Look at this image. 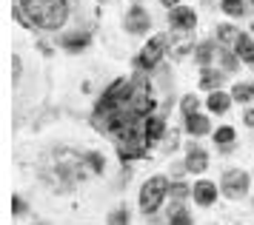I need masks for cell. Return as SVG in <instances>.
Listing matches in <instances>:
<instances>
[{"instance_id": "obj_4", "label": "cell", "mask_w": 254, "mask_h": 225, "mask_svg": "<svg viewBox=\"0 0 254 225\" xmlns=\"http://www.w3.org/2000/svg\"><path fill=\"white\" fill-rule=\"evenodd\" d=\"M223 194L229 197V200H240V197H246L249 194V174L240 169H231L223 174Z\"/></svg>"}, {"instance_id": "obj_22", "label": "cell", "mask_w": 254, "mask_h": 225, "mask_svg": "<svg viewBox=\"0 0 254 225\" xmlns=\"http://www.w3.org/2000/svg\"><path fill=\"white\" fill-rule=\"evenodd\" d=\"M169 225H191V214H189L186 208H174Z\"/></svg>"}, {"instance_id": "obj_14", "label": "cell", "mask_w": 254, "mask_h": 225, "mask_svg": "<svg viewBox=\"0 0 254 225\" xmlns=\"http://www.w3.org/2000/svg\"><path fill=\"white\" fill-rule=\"evenodd\" d=\"M86 46H89V34H69V37H63V49H66V52H71V55H74V52H83V49H86Z\"/></svg>"}, {"instance_id": "obj_20", "label": "cell", "mask_w": 254, "mask_h": 225, "mask_svg": "<svg viewBox=\"0 0 254 225\" xmlns=\"http://www.w3.org/2000/svg\"><path fill=\"white\" fill-rule=\"evenodd\" d=\"M220 6H223V11H226L229 17H243V11H246L243 0H223Z\"/></svg>"}, {"instance_id": "obj_31", "label": "cell", "mask_w": 254, "mask_h": 225, "mask_svg": "<svg viewBox=\"0 0 254 225\" xmlns=\"http://www.w3.org/2000/svg\"><path fill=\"white\" fill-rule=\"evenodd\" d=\"M174 148H177V131H169V140H166V151H174Z\"/></svg>"}, {"instance_id": "obj_6", "label": "cell", "mask_w": 254, "mask_h": 225, "mask_svg": "<svg viewBox=\"0 0 254 225\" xmlns=\"http://www.w3.org/2000/svg\"><path fill=\"white\" fill-rule=\"evenodd\" d=\"M149 26H151V17L143 6H131V9L126 11V17H123V29H126L128 34H143Z\"/></svg>"}, {"instance_id": "obj_27", "label": "cell", "mask_w": 254, "mask_h": 225, "mask_svg": "<svg viewBox=\"0 0 254 225\" xmlns=\"http://www.w3.org/2000/svg\"><path fill=\"white\" fill-rule=\"evenodd\" d=\"M86 157H89V166L94 169V174L106 169V160H103V154H94V151H92V154H86Z\"/></svg>"}, {"instance_id": "obj_10", "label": "cell", "mask_w": 254, "mask_h": 225, "mask_svg": "<svg viewBox=\"0 0 254 225\" xmlns=\"http://www.w3.org/2000/svg\"><path fill=\"white\" fill-rule=\"evenodd\" d=\"M186 131L191 137H206L211 131V123H208L206 114H186Z\"/></svg>"}, {"instance_id": "obj_2", "label": "cell", "mask_w": 254, "mask_h": 225, "mask_svg": "<svg viewBox=\"0 0 254 225\" xmlns=\"http://www.w3.org/2000/svg\"><path fill=\"white\" fill-rule=\"evenodd\" d=\"M169 185H172V182L166 180V177H160V174L143 182V188H140V211H143V214H154L163 205V200H166Z\"/></svg>"}, {"instance_id": "obj_11", "label": "cell", "mask_w": 254, "mask_h": 225, "mask_svg": "<svg viewBox=\"0 0 254 225\" xmlns=\"http://www.w3.org/2000/svg\"><path fill=\"white\" fill-rule=\"evenodd\" d=\"M206 106H208V112L211 114H226L229 112V106H231V97L226 94V91H211L208 100H206Z\"/></svg>"}, {"instance_id": "obj_32", "label": "cell", "mask_w": 254, "mask_h": 225, "mask_svg": "<svg viewBox=\"0 0 254 225\" xmlns=\"http://www.w3.org/2000/svg\"><path fill=\"white\" fill-rule=\"evenodd\" d=\"M243 120H246V125H252V128H254V109H246Z\"/></svg>"}, {"instance_id": "obj_37", "label": "cell", "mask_w": 254, "mask_h": 225, "mask_svg": "<svg viewBox=\"0 0 254 225\" xmlns=\"http://www.w3.org/2000/svg\"><path fill=\"white\" fill-rule=\"evenodd\" d=\"M252 3H254V0H252Z\"/></svg>"}, {"instance_id": "obj_5", "label": "cell", "mask_w": 254, "mask_h": 225, "mask_svg": "<svg viewBox=\"0 0 254 225\" xmlns=\"http://www.w3.org/2000/svg\"><path fill=\"white\" fill-rule=\"evenodd\" d=\"M149 146H151V140L149 137H128V140H120L117 143V154H120V160L123 163H128V160H137L143 157V154H149Z\"/></svg>"}, {"instance_id": "obj_25", "label": "cell", "mask_w": 254, "mask_h": 225, "mask_svg": "<svg viewBox=\"0 0 254 225\" xmlns=\"http://www.w3.org/2000/svg\"><path fill=\"white\" fill-rule=\"evenodd\" d=\"M189 52H191V40H189V37L174 40V46H172V55L174 57H183V55H189Z\"/></svg>"}, {"instance_id": "obj_3", "label": "cell", "mask_w": 254, "mask_h": 225, "mask_svg": "<svg viewBox=\"0 0 254 225\" xmlns=\"http://www.w3.org/2000/svg\"><path fill=\"white\" fill-rule=\"evenodd\" d=\"M166 43H169L166 34H154L149 43H146V49L137 55V68L140 71H149V68H154L157 63H160L163 55H166Z\"/></svg>"}, {"instance_id": "obj_35", "label": "cell", "mask_w": 254, "mask_h": 225, "mask_svg": "<svg viewBox=\"0 0 254 225\" xmlns=\"http://www.w3.org/2000/svg\"><path fill=\"white\" fill-rule=\"evenodd\" d=\"M252 32H254V23H252Z\"/></svg>"}, {"instance_id": "obj_15", "label": "cell", "mask_w": 254, "mask_h": 225, "mask_svg": "<svg viewBox=\"0 0 254 225\" xmlns=\"http://www.w3.org/2000/svg\"><path fill=\"white\" fill-rule=\"evenodd\" d=\"M217 37H220V43L226 46V49H234V43H237L240 32H237L234 26H229V23H223V26L217 29Z\"/></svg>"}, {"instance_id": "obj_18", "label": "cell", "mask_w": 254, "mask_h": 225, "mask_svg": "<svg viewBox=\"0 0 254 225\" xmlns=\"http://www.w3.org/2000/svg\"><path fill=\"white\" fill-rule=\"evenodd\" d=\"M214 143L217 146H231L234 143V128L231 125H220L217 131H214Z\"/></svg>"}, {"instance_id": "obj_12", "label": "cell", "mask_w": 254, "mask_h": 225, "mask_svg": "<svg viewBox=\"0 0 254 225\" xmlns=\"http://www.w3.org/2000/svg\"><path fill=\"white\" fill-rule=\"evenodd\" d=\"M234 52H237L240 60L252 63V60H254V40H252V34H240V37H237V43H234Z\"/></svg>"}, {"instance_id": "obj_17", "label": "cell", "mask_w": 254, "mask_h": 225, "mask_svg": "<svg viewBox=\"0 0 254 225\" xmlns=\"http://www.w3.org/2000/svg\"><path fill=\"white\" fill-rule=\"evenodd\" d=\"M220 63H223V68H226V71H234V68L240 66V57H237V52H234V49H223Z\"/></svg>"}, {"instance_id": "obj_29", "label": "cell", "mask_w": 254, "mask_h": 225, "mask_svg": "<svg viewBox=\"0 0 254 225\" xmlns=\"http://www.w3.org/2000/svg\"><path fill=\"white\" fill-rule=\"evenodd\" d=\"M20 71H23V60L14 55L12 57V74H14V80H20Z\"/></svg>"}, {"instance_id": "obj_24", "label": "cell", "mask_w": 254, "mask_h": 225, "mask_svg": "<svg viewBox=\"0 0 254 225\" xmlns=\"http://www.w3.org/2000/svg\"><path fill=\"white\" fill-rule=\"evenodd\" d=\"M197 106H200V100H197V94H186L183 100H180V112L183 114H194Z\"/></svg>"}, {"instance_id": "obj_9", "label": "cell", "mask_w": 254, "mask_h": 225, "mask_svg": "<svg viewBox=\"0 0 254 225\" xmlns=\"http://www.w3.org/2000/svg\"><path fill=\"white\" fill-rule=\"evenodd\" d=\"M208 169V154L200 146H191L189 154H186V171L189 174H203Z\"/></svg>"}, {"instance_id": "obj_23", "label": "cell", "mask_w": 254, "mask_h": 225, "mask_svg": "<svg viewBox=\"0 0 254 225\" xmlns=\"http://www.w3.org/2000/svg\"><path fill=\"white\" fill-rule=\"evenodd\" d=\"M211 55H214V46H211V43H200V49H197V60L203 63V68H208Z\"/></svg>"}, {"instance_id": "obj_21", "label": "cell", "mask_w": 254, "mask_h": 225, "mask_svg": "<svg viewBox=\"0 0 254 225\" xmlns=\"http://www.w3.org/2000/svg\"><path fill=\"white\" fill-rule=\"evenodd\" d=\"M231 91H234L231 97H234L237 103H246V100H252V97H254V91H252V86H249V83H240V86H234Z\"/></svg>"}, {"instance_id": "obj_26", "label": "cell", "mask_w": 254, "mask_h": 225, "mask_svg": "<svg viewBox=\"0 0 254 225\" xmlns=\"http://www.w3.org/2000/svg\"><path fill=\"white\" fill-rule=\"evenodd\" d=\"M109 225H128V211L126 208H117L109 214Z\"/></svg>"}, {"instance_id": "obj_34", "label": "cell", "mask_w": 254, "mask_h": 225, "mask_svg": "<svg viewBox=\"0 0 254 225\" xmlns=\"http://www.w3.org/2000/svg\"><path fill=\"white\" fill-rule=\"evenodd\" d=\"M249 66H252V68H254V60H252V63H249Z\"/></svg>"}, {"instance_id": "obj_33", "label": "cell", "mask_w": 254, "mask_h": 225, "mask_svg": "<svg viewBox=\"0 0 254 225\" xmlns=\"http://www.w3.org/2000/svg\"><path fill=\"white\" fill-rule=\"evenodd\" d=\"M160 6H166V9H177L180 0H160Z\"/></svg>"}, {"instance_id": "obj_30", "label": "cell", "mask_w": 254, "mask_h": 225, "mask_svg": "<svg viewBox=\"0 0 254 225\" xmlns=\"http://www.w3.org/2000/svg\"><path fill=\"white\" fill-rule=\"evenodd\" d=\"M12 211H14V217H20L26 211V203L20 200V197H12Z\"/></svg>"}, {"instance_id": "obj_36", "label": "cell", "mask_w": 254, "mask_h": 225, "mask_svg": "<svg viewBox=\"0 0 254 225\" xmlns=\"http://www.w3.org/2000/svg\"><path fill=\"white\" fill-rule=\"evenodd\" d=\"M252 91H254V86H252Z\"/></svg>"}, {"instance_id": "obj_28", "label": "cell", "mask_w": 254, "mask_h": 225, "mask_svg": "<svg viewBox=\"0 0 254 225\" xmlns=\"http://www.w3.org/2000/svg\"><path fill=\"white\" fill-rule=\"evenodd\" d=\"M169 194H172L174 200H183L186 194H189V188H186L183 182H172V185H169Z\"/></svg>"}, {"instance_id": "obj_19", "label": "cell", "mask_w": 254, "mask_h": 225, "mask_svg": "<svg viewBox=\"0 0 254 225\" xmlns=\"http://www.w3.org/2000/svg\"><path fill=\"white\" fill-rule=\"evenodd\" d=\"M220 83H223V74L211 71V68H203V80H200V86H203V89H217Z\"/></svg>"}, {"instance_id": "obj_13", "label": "cell", "mask_w": 254, "mask_h": 225, "mask_svg": "<svg viewBox=\"0 0 254 225\" xmlns=\"http://www.w3.org/2000/svg\"><path fill=\"white\" fill-rule=\"evenodd\" d=\"M143 131H146V137H149L151 143H154V140H160L163 131H166V123H163V117H157V114L146 117V125H143Z\"/></svg>"}, {"instance_id": "obj_8", "label": "cell", "mask_w": 254, "mask_h": 225, "mask_svg": "<svg viewBox=\"0 0 254 225\" xmlns=\"http://www.w3.org/2000/svg\"><path fill=\"white\" fill-rule=\"evenodd\" d=\"M217 185L214 182H208V180H200L194 182V188H191V197H194V203L197 205H203V208H208V205H214L217 203Z\"/></svg>"}, {"instance_id": "obj_1", "label": "cell", "mask_w": 254, "mask_h": 225, "mask_svg": "<svg viewBox=\"0 0 254 225\" xmlns=\"http://www.w3.org/2000/svg\"><path fill=\"white\" fill-rule=\"evenodd\" d=\"M17 9L23 11L32 26L43 29V32H55L69 20L66 0H17Z\"/></svg>"}, {"instance_id": "obj_7", "label": "cell", "mask_w": 254, "mask_h": 225, "mask_svg": "<svg viewBox=\"0 0 254 225\" xmlns=\"http://www.w3.org/2000/svg\"><path fill=\"white\" fill-rule=\"evenodd\" d=\"M169 23H174V29H180V32H191L197 26V11L189 6H177L169 14Z\"/></svg>"}, {"instance_id": "obj_16", "label": "cell", "mask_w": 254, "mask_h": 225, "mask_svg": "<svg viewBox=\"0 0 254 225\" xmlns=\"http://www.w3.org/2000/svg\"><path fill=\"white\" fill-rule=\"evenodd\" d=\"M131 86H134V94H143V97H151L149 91H151V83L149 77H146V71H134V77H131Z\"/></svg>"}]
</instances>
